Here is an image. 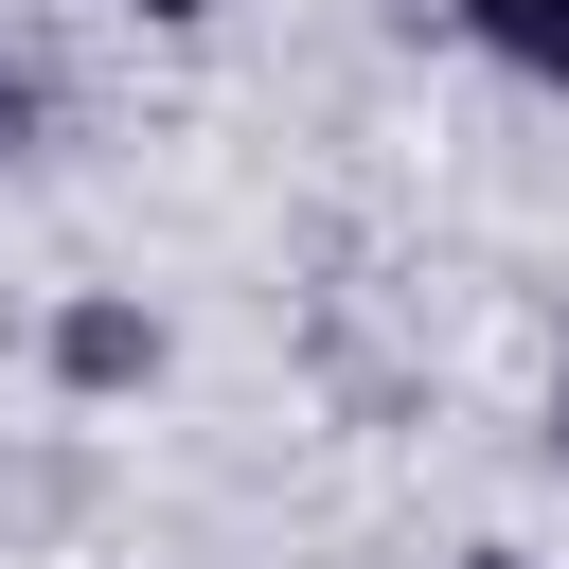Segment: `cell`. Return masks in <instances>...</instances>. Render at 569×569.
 Returning <instances> with one entry per match:
<instances>
[{
    "mask_svg": "<svg viewBox=\"0 0 569 569\" xmlns=\"http://www.w3.org/2000/svg\"><path fill=\"white\" fill-rule=\"evenodd\" d=\"M551 445H569V356H551Z\"/></svg>",
    "mask_w": 569,
    "mask_h": 569,
    "instance_id": "5",
    "label": "cell"
},
{
    "mask_svg": "<svg viewBox=\"0 0 569 569\" xmlns=\"http://www.w3.org/2000/svg\"><path fill=\"white\" fill-rule=\"evenodd\" d=\"M36 142H53V89H36L18 53H0V160H36Z\"/></svg>",
    "mask_w": 569,
    "mask_h": 569,
    "instance_id": "3",
    "label": "cell"
},
{
    "mask_svg": "<svg viewBox=\"0 0 569 569\" xmlns=\"http://www.w3.org/2000/svg\"><path fill=\"white\" fill-rule=\"evenodd\" d=\"M53 391H160V302H124V284H89V302H53Z\"/></svg>",
    "mask_w": 569,
    "mask_h": 569,
    "instance_id": "1",
    "label": "cell"
},
{
    "mask_svg": "<svg viewBox=\"0 0 569 569\" xmlns=\"http://www.w3.org/2000/svg\"><path fill=\"white\" fill-rule=\"evenodd\" d=\"M124 18H160V36H196V18H213V0H124Z\"/></svg>",
    "mask_w": 569,
    "mask_h": 569,
    "instance_id": "4",
    "label": "cell"
},
{
    "mask_svg": "<svg viewBox=\"0 0 569 569\" xmlns=\"http://www.w3.org/2000/svg\"><path fill=\"white\" fill-rule=\"evenodd\" d=\"M498 71H533V89H569V0H445Z\"/></svg>",
    "mask_w": 569,
    "mask_h": 569,
    "instance_id": "2",
    "label": "cell"
},
{
    "mask_svg": "<svg viewBox=\"0 0 569 569\" xmlns=\"http://www.w3.org/2000/svg\"><path fill=\"white\" fill-rule=\"evenodd\" d=\"M462 569H533V551H462Z\"/></svg>",
    "mask_w": 569,
    "mask_h": 569,
    "instance_id": "6",
    "label": "cell"
}]
</instances>
